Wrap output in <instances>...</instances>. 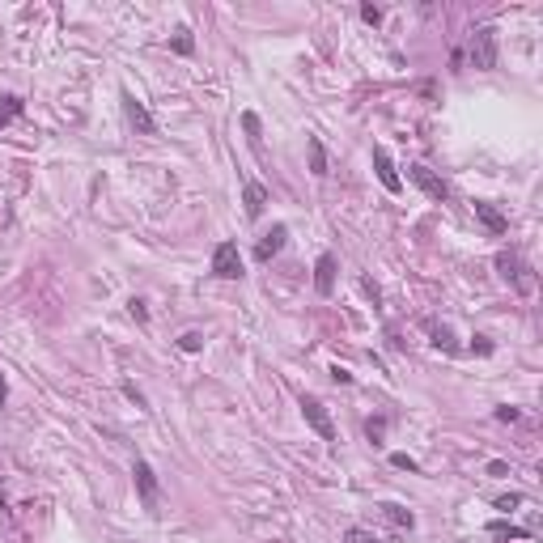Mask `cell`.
<instances>
[{"label":"cell","instance_id":"obj_1","mask_svg":"<svg viewBox=\"0 0 543 543\" xmlns=\"http://www.w3.org/2000/svg\"><path fill=\"white\" fill-rule=\"evenodd\" d=\"M467 60H471V68H480V73H492V68H497V30H492V26H475V30H471Z\"/></svg>","mask_w":543,"mask_h":543},{"label":"cell","instance_id":"obj_2","mask_svg":"<svg viewBox=\"0 0 543 543\" xmlns=\"http://www.w3.org/2000/svg\"><path fill=\"white\" fill-rule=\"evenodd\" d=\"M497 272L510 280V289H518V293H531L535 289V276H531V264L522 259V251L518 247H510V251H501L497 255Z\"/></svg>","mask_w":543,"mask_h":543},{"label":"cell","instance_id":"obj_3","mask_svg":"<svg viewBox=\"0 0 543 543\" xmlns=\"http://www.w3.org/2000/svg\"><path fill=\"white\" fill-rule=\"evenodd\" d=\"M297 408H301V416H306V425L323 438V442H340V433H336V425H331V416H327V408H323V399L319 395H301L297 399Z\"/></svg>","mask_w":543,"mask_h":543},{"label":"cell","instance_id":"obj_4","mask_svg":"<svg viewBox=\"0 0 543 543\" xmlns=\"http://www.w3.org/2000/svg\"><path fill=\"white\" fill-rule=\"evenodd\" d=\"M132 475H136V492H140L145 510H149V514H162V488H157L153 467H149L145 458H136V462H132Z\"/></svg>","mask_w":543,"mask_h":543},{"label":"cell","instance_id":"obj_5","mask_svg":"<svg viewBox=\"0 0 543 543\" xmlns=\"http://www.w3.org/2000/svg\"><path fill=\"white\" fill-rule=\"evenodd\" d=\"M212 276L242 280V251H238V242H217V251H212Z\"/></svg>","mask_w":543,"mask_h":543},{"label":"cell","instance_id":"obj_6","mask_svg":"<svg viewBox=\"0 0 543 543\" xmlns=\"http://www.w3.org/2000/svg\"><path fill=\"white\" fill-rule=\"evenodd\" d=\"M408 179L416 182V187H420V191H425L429 200H438V204H446V200H450V187L438 179V175H433V170H429L425 162H412V166H408Z\"/></svg>","mask_w":543,"mask_h":543},{"label":"cell","instance_id":"obj_7","mask_svg":"<svg viewBox=\"0 0 543 543\" xmlns=\"http://www.w3.org/2000/svg\"><path fill=\"white\" fill-rule=\"evenodd\" d=\"M123 115H128V123H132L140 136H157V119L149 115V106H145L132 90H123Z\"/></svg>","mask_w":543,"mask_h":543},{"label":"cell","instance_id":"obj_8","mask_svg":"<svg viewBox=\"0 0 543 543\" xmlns=\"http://www.w3.org/2000/svg\"><path fill=\"white\" fill-rule=\"evenodd\" d=\"M284 242H289V225H272L268 234L255 242V259L259 264H268V259H276L280 251H284Z\"/></svg>","mask_w":543,"mask_h":543},{"label":"cell","instance_id":"obj_9","mask_svg":"<svg viewBox=\"0 0 543 543\" xmlns=\"http://www.w3.org/2000/svg\"><path fill=\"white\" fill-rule=\"evenodd\" d=\"M314 289H319V297L336 293V255H319L314 259Z\"/></svg>","mask_w":543,"mask_h":543},{"label":"cell","instance_id":"obj_10","mask_svg":"<svg viewBox=\"0 0 543 543\" xmlns=\"http://www.w3.org/2000/svg\"><path fill=\"white\" fill-rule=\"evenodd\" d=\"M475 221L488 229V234H505L510 229V221H505V212L497 208V204H488V200H475Z\"/></svg>","mask_w":543,"mask_h":543},{"label":"cell","instance_id":"obj_11","mask_svg":"<svg viewBox=\"0 0 543 543\" xmlns=\"http://www.w3.org/2000/svg\"><path fill=\"white\" fill-rule=\"evenodd\" d=\"M373 170H378V179L386 191H399L403 182H399V170H395V162H391V153L386 149H373Z\"/></svg>","mask_w":543,"mask_h":543},{"label":"cell","instance_id":"obj_12","mask_svg":"<svg viewBox=\"0 0 543 543\" xmlns=\"http://www.w3.org/2000/svg\"><path fill=\"white\" fill-rule=\"evenodd\" d=\"M242 204H247V217H264V208H268V187L247 179V187H242Z\"/></svg>","mask_w":543,"mask_h":543},{"label":"cell","instance_id":"obj_13","mask_svg":"<svg viewBox=\"0 0 543 543\" xmlns=\"http://www.w3.org/2000/svg\"><path fill=\"white\" fill-rule=\"evenodd\" d=\"M378 514H382L395 531H412V527H416V518H412L403 505H395V501H382V505H378Z\"/></svg>","mask_w":543,"mask_h":543},{"label":"cell","instance_id":"obj_14","mask_svg":"<svg viewBox=\"0 0 543 543\" xmlns=\"http://www.w3.org/2000/svg\"><path fill=\"white\" fill-rule=\"evenodd\" d=\"M429 327V336H433V348H442V353H458V344H454V331L446 323H438V319H429L425 323Z\"/></svg>","mask_w":543,"mask_h":543},{"label":"cell","instance_id":"obj_15","mask_svg":"<svg viewBox=\"0 0 543 543\" xmlns=\"http://www.w3.org/2000/svg\"><path fill=\"white\" fill-rule=\"evenodd\" d=\"M306 149H310V175H314V179H327V149H323V140L310 136Z\"/></svg>","mask_w":543,"mask_h":543},{"label":"cell","instance_id":"obj_16","mask_svg":"<svg viewBox=\"0 0 543 543\" xmlns=\"http://www.w3.org/2000/svg\"><path fill=\"white\" fill-rule=\"evenodd\" d=\"M242 128H247L251 149H255V153H264V128H259V115H255V110H247V115H242Z\"/></svg>","mask_w":543,"mask_h":543},{"label":"cell","instance_id":"obj_17","mask_svg":"<svg viewBox=\"0 0 543 543\" xmlns=\"http://www.w3.org/2000/svg\"><path fill=\"white\" fill-rule=\"evenodd\" d=\"M21 110H26V102H21L17 93H9V98H0V128H9V123H13V119L21 115Z\"/></svg>","mask_w":543,"mask_h":543},{"label":"cell","instance_id":"obj_18","mask_svg":"<svg viewBox=\"0 0 543 543\" xmlns=\"http://www.w3.org/2000/svg\"><path fill=\"white\" fill-rule=\"evenodd\" d=\"M488 535H492V539H527V531H522V527H514V522H492V527H488Z\"/></svg>","mask_w":543,"mask_h":543},{"label":"cell","instance_id":"obj_19","mask_svg":"<svg viewBox=\"0 0 543 543\" xmlns=\"http://www.w3.org/2000/svg\"><path fill=\"white\" fill-rule=\"evenodd\" d=\"M382 433H386V416L365 420V438H369V442H382Z\"/></svg>","mask_w":543,"mask_h":543},{"label":"cell","instance_id":"obj_20","mask_svg":"<svg viewBox=\"0 0 543 543\" xmlns=\"http://www.w3.org/2000/svg\"><path fill=\"white\" fill-rule=\"evenodd\" d=\"M179 348L182 353H200L204 348V336L200 331H187V336H179Z\"/></svg>","mask_w":543,"mask_h":543},{"label":"cell","instance_id":"obj_21","mask_svg":"<svg viewBox=\"0 0 543 543\" xmlns=\"http://www.w3.org/2000/svg\"><path fill=\"white\" fill-rule=\"evenodd\" d=\"M344 539H348V543H382L378 535H369L365 527H348V535H344Z\"/></svg>","mask_w":543,"mask_h":543},{"label":"cell","instance_id":"obj_22","mask_svg":"<svg viewBox=\"0 0 543 543\" xmlns=\"http://www.w3.org/2000/svg\"><path fill=\"white\" fill-rule=\"evenodd\" d=\"M128 310H132V319H136V323H149V306H145V297H132V301H128Z\"/></svg>","mask_w":543,"mask_h":543},{"label":"cell","instance_id":"obj_23","mask_svg":"<svg viewBox=\"0 0 543 543\" xmlns=\"http://www.w3.org/2000/svg\"><path fill=\"white\" fill-rule=\"evenodd\" d=\"M391 467H399V471H420V462H416L412 454H391Z\"/></svg>","mask_w":543,"mask_h":543},{"label":"cell","instance_id":"obj_24","mask_svg":"<svg viewBox=\"0 0 543 543\" xmlns=\"http://www.w3.org/2000/svg\"><path fill=\"white\" fill-rule=\"evenodd\" d=\"M175 51H179V56H191V51H195V38H191L187 30H179V34H175Z\"/></svg>","mask_w":543,"mask_h":543},{"label":"cell","instance_id":"obj_25","mask_svg":"<svg viewBox=\"0 0 543 543\" xmlns=\"http://www.w3.org/2000/svg\"><path fill=\"white\" fill-rule=\"evenodd\" d=\"M518 505H522V492H505V497H497V510H505V514L518 510Z\"/></svg>","mask_w":543,"mask_h":543},{"label":"cell","instance_id":"obj_26","mask_svg":"<svg viewBox=\"0 0 543 543\" xmlns=\"http://www.w3.org/2000/svg\"><path fill=\"white\" fill-rule=\"evenodd\" d=\"M471 353H480V357H492V340H488V336H475V340H471Z\"/></svg>","mask_w":543,"mask_h":543},{"label":"cell","instance_id":"obj_27","mask_svg":"<svg viewBox=\"0 0 543 543\" xmlns=\"http://www.w3.org/2000/svg\"><path fill=\"white\" fill-rule=\"evenodd\" d=\"M123 395H128V399H132L136 408H145V412H149V399H145V395H140V391H136L132 382H123Z\"/></svg>","mask_w":543,"mask_h":543},{"label":"cell","instance_id":"obj_28","mask_svg":"<svg viewBox=\"0 0 543 543\" xmlns=\"http://www.w3.org/2000/svg\"><path fill=\"white\" fill-rule=\"evenodd\" d=\"M361 21L378 26V21H382V9H378V4H361Z\"/></svg>","mask_w":543,"mask_h":543},{"label":"cell","instance_id":"obj_29","mask_svg":"<svg viewBox=\"0 0 543 543\" xmlns=\"http://www.w3.org/2000/svg\"><path fill=\"white\" fill-rule=\"evenodd\" d=\"M497 420H501V425H514V420H518V408H510V403L497 408Z\"/></svg>","mask_w":543,"mask_h":543},{"label":"cell","instance_id":"obj_30","mask_svg":"<svg viewBox=\"0 0 543 543\" xmlns=\"http://www.w3.org/2000/svg\"><path fill=\"white\" fill-rule=\"evenodd\" d=\"M9 403V382H4V373H0V408Z\"/></svg>","mask_w":543,"mask_h":543},{"label":"cell","instance_id":"obj_31","mask_svg":"<svg viewBox=\"0 0 543 543\" xmlns=\"http://www.w3.org/2000/svg\"><path fill=\"white\" fill-rule=\"evenodd\" d=\"M0 514H9V501H4V488H0Z\"/></svg>","mask_w":543,"mask_h":543}]
</instances>
